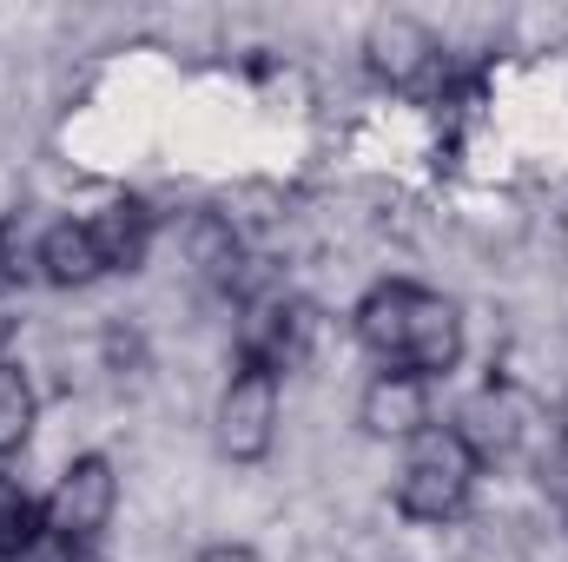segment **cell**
<instances>
[{"instance_id":"obj_15","label":"cell","mask_w":568,"mask_h":562,"mask_svg":"<svg viewBox=\"0 0 568 562\" xmlns=\"http://www.w3.org/2000/svg\"><path fill=\"white\" fill-rule=\"evenodd\" d=\"M562 470H568V411H562Z\"/></svg>"},{"instance_id":"obj_7","label":"cell","mask_w":568,"mask_h":562,"mask_svg":"<svg viewBox=\"0 0 568 562\" xmlns=\"http://www.w3.org/2000/svg\"><path fill=\"white\" fill-rule=\"evenodd\" d=\"M357 423H364V436H377V443H410V436H424L429 423V384L424 378H410V371H377L364 391H357Z\"/></svg>"},{"instance_id":"obj_6","label":"cell","mask_w":568,"mask_h":562,"mask_svg":"<svg viewBox=\"0 0 568 562\" xmlns=\"http://www.w3.org/2000/svg\"><path fill=\"white\" fill-rule=\"evenodd\" d=\"M449 430L469 443L476 463H503V456H516L523 436H529V398H523L516 384H483V391L456 411Z\"/></svg>"},{"instance_id":"obj_8","label":"cell","mask_w":568,"mask_h":562,"mask_svg":"<svg viewBox=\"0 0 568 562\" xmlns=\"http://www.w3.org/2000/svg\"><path fill=\"white\" fill-rule=\"evenodd\" d=\"M364 53H371V73L377 80L417 87L429 67H436V33H429L424 20H410V13H384V20H371Z\"/></svg>"},{"instance_id":"obj_1","label":"cell","mask_w":568,"mask_h":562,"mask_svg":"<svg viewBox=\"0 0 568 562\" xmlns=\"http://www.w3.org/2000/svg\"><path fill=\"white\" fill-rule=\"evenodd\" d=\"M357 344L377 358V371H410V378L436 384L463 364V311L443 291L384 279L357 304Z\"/></svg>"},{"instance_id":"obj_12","label":"cell","mask_w":568,"mask_h":562,"mask_svg":"<svg viewBox=\"0 0 568 562\" xmlns=\"http://www.w3.org/2000/svg\"><path fill=\"white\" fill-rule=\"evenodd\" d=\"M33 418H40L33 378H27L13 358H0V456L27 450V436H33Z\"/></svg>"},{"instance_id":"obj_3","label":"cell","mask_w":568,"mask_h":562,"mask_svg":"<svg viewBox=\"0 0 568 562\" xmlns=\"http://www.w3.org/2000/svg\"><path fill=\"white\" fill-rule=\"evenodd\" d=\"M120 516V470L113 456L87 450L60 470V483L47 490V543H60L67 556H87Z\"/></svg>"},{"instance_id":"obj_13","label":"cell","mask_w":568,"mask_h":562,"mask_svg":"<svg viewBox=\"0 0 568 562\" xmlns=\"http://www.w3.org/2000/svg\"><path fill=\"white\" fill-rule=\"evenodd\" d=\"M192 265L205 272V279H219V284H232V272H239V239L219 225V219H205L199 232H192Z\"/></svg>"},{"instance_id":"obj_17","label":"cell","mask_w":568,"mask_h":562,"mask_svg":"<svg viewBox=\"0 0 568 562\" xmlns=\"http://www.w3.org/2000/svg\"><path fill=\"white\" fill-rule=\"evenodd\" d=\"M80 562H100V556H80Z\"/></svg>"},{"instance_id":"obj_4","label":"cell","mask_w":568,"mask_h":562,"mask_svg":"<svg viewBox=\"0 0 568 562\" xmlns=\"http://www.w3.org/2000/svg\"><path fill=\"white\" fill-rule=\"evenodd\" d=\"M317 344V304L297 298V291H272V298H252L245 304V324H239V364H258V371H297Z\"/></svg>"},{"instance_id":"obj_10","label":"cell","mask_w":568,"mask_h":562,"mask_svg":"<svg viewBox=\"0 0 568 562\" xmlns=\"http://www.w3.org/2000/svg\"><path fill=\"white\" fill-rule=\"evenodd\" d=\"M87 225H93V239H100L106 272H140L145 265V252H152V212H145L140 199H113V205H100Z\"/></svg>"},{"instance_id":"obj_2","label":"cell","mask_w":568,"mask_h":562,"mask_svg":"<svg viewBox=\"0 0 568 562\" xmlns=\"http://www.w3.org/2000/svg\"><path fill=\"white\" fill-rule=\"evenodd\" d=\"M476 456L449 423H429L424 436L404 443V470H397V510L410 523H456L469 510L476 490Z\"/></svg>"},{"instance_id":"obj_5","label":"cell","mask_w":568,"mask_h":562,"mask_svg":"<svg viewBox=\"0 0 568 562\" xmlns=\"http://www.w3.org/2000/svg\"><path fill=\"white\" fill-rule=\"evenodd\" d=\"M212 436H219V456L258 463V456L278 443V378L258 371V364H239V371L225 378V391H219Z\"/></svg>"},{"instance_id":"obj_14","label":"cell","mask_w":568,"mask_h":562,"mask_svg":"<svg viewBox=\"0 0 568 562\" xmlns=\"http://www.w3.org/2000/svg\"><path fill=\"white\" fill-rule=\"evenodd\" d=\"M192 562H258V550H245V543H212V550H199Z\"/></svg>"},{"instance_id":"obj_11","label":"cell","mask_w":568,"mask_h":562,"mask_svg":"<svg viewBox=\"0 0 568 562\" xmlns=\"http://www.w3.org/2000/svg\"><path fill=\"white\" fill-rule=\"evenodd\" d=\"M47 543V503H33L13 476H0V562H20Z\"/></svg>"},{"instance_id":"obj_16","label":"cell","mask_w":568,"mask_h":562,"mask_svg":"<svg viewBox=\"0 0 568 562\" xmlns=\"http://www.w3.org/2000/svg\"><path fill=\"white\" fill-rule=\"evenodd\" d=\"M0 265H7V232H0Z\"/></svg>"},{"instance_id":"obj_9","label":"cell","mask_w":568,"mask_h":562,"mask_svg":"<svg viewBox=\"0 0 568 562\" xmlns=\"http://www.w3.org/2000/svg\"><path fill=\"white\" fill-rule=\"evenodd\" d=\"M40 279L60 284V291H87L93 279H106V259H100V239H93V225L87 219H60V225H47V239H40Z\"/></svg>"}]
</instances>
